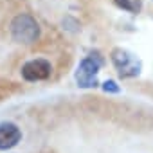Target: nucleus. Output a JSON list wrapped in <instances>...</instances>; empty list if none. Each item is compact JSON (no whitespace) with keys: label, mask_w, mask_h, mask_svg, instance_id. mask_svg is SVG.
Masks as SVG:
<instances>
[{"label":"nucleus","mask_w":153,"mask_h":153,"mask_svg":"<svg viewBox=\"0 0 153 153\" xmlns=\"http://www.w3.org/2000/svg\"><path fill=\"white\" fill-rule=\"evenodd\" d=\"M103 58L99 52H92L87 58L81 59V63L78 65V70H76V83H78L81 88H92L97 85V74L99 68L103 67Z\"/></svg>","instance_id":"1"},{"label":"nucleus","mask_w":153,"mask_h":153,"mask_svg":"<svg viewBox=\"0 0 153 153\" xmlns=\"http://www.w3.org/2000/svg\"><path fill=\"white\" fill-rule=\"evenodd\" d=\"M11 36L16 43H33L38 40L40 36V25L38 22L31 16V15H18L15 16V20L11 22Z\"/></svg>","instance_id":"2"},{"label":"nucleus","mask_w":153,"mask_h":153,"mask_svg":"<svg viewBox=\"0 0 153 153\" xmlns=\"http://www.w3.org/2000/svg\"><path fill=\"white\" fill-rule=\"evenodd\" d=\"M112 63L121 78H137L140 74V68H142L140 59L133 52L121 49V47L112 51Z\"/></svg>","instance_id":"3"},{"label":"nucleus","mask_w":153,"mask_h":153,"mask_svg":"<svg viewBox=\"0 0 153 153\" xmlns=\"http://www.w3.org/2000/svg\"><path fill=\"white\" fill-rule=\"evenodd\" d=\"M52 72V67L47 59H31L22 67V76L27 81H42L47 79Z\"/></svg>","instance_id":"4"},{"label":"nucleus","mask_w":153,"mask_h":153,"mask_svg":"<svg viewBox=\"0 0 153 153\" xmlns=\"http://www.w3.org/2000/svg\"><path fill=\"white\" fill-rule=\"evenodd\" d=\"M22 139V131L15 123H0V149H9Z\"/></svg>","instance_id":"5"},{"label":"nucleus","mask_w":153,"mask_h":153,"mask_svg":"<svg viewBox=\"0 0 153 153\" xmlns=\"http://www.w3.org/2000/svg\"><path fill=\"white\" fill-rule=\"evenodd\" d=\"M103 90H105V92H108V94H119V92H121V87H119L115 81L108 79V81H105V83H103Z\"/></svg>","instance_id":"6"},{"label":"nucleus","mask_w":153,"mask_h":153,"mask_svg":"<svg viewBox=\"0 0 153 153\" xmlns=\"http://www.w3.org/2000/svg\"><path fill=\"white\" fill-rule=\"evenodd\" d=\"M114 2L119 6V7H123L124 11H137L139 9V6H135V4H131L130 0H114Z\"/></svg>","instance_id":"7"}]
</instances>
